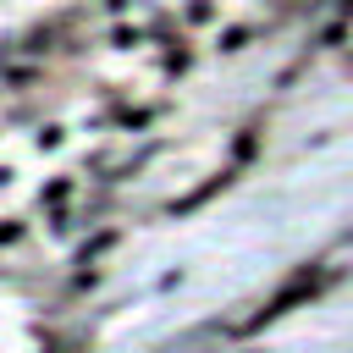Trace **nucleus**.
I'll use <instances>...</instances> for the list:
<instances>
[{"label":"nucleus","instance_id":"1","mask_svg":"<svg viewBox=\"0 0 353 353\" xmlns=\"http://www.w3.org/2000/svg\"><path fill=\"white\" fill-rule=\"evenodd\" d=\"M325 281H331V270H325V265H298V270H292V281H287V287H281V292H276V298H270V303H265L243 331H265L270 320H281V314H292L298 303L320 298V292H325Z\"/></svg>","mask_w":353,"mask_h":353},{"label":"nucleus","instance_id":"2","mask_svg":"<svg viewBox=\"0 0 353 353\" xmlns=\"http://www.w3.org/2000/svg\"><path fill=\"white\" fill-rule=\"evenodd\" d=\"M215 17H221V6L215 0H182V11H176V22L193 33V28H215Z\"/></svg>","mask_w":353,"mask_h":353},{"label":"nucleus","instance_id":"3","mask_svg":"<svg viewBox=\"0 0 353 353\" xmlns=\"http://www.w3.org/2000/svg\"><path fill=\"white\" fill-rule=\"evenodd\" d=\"M138 39H143V28H138V22H121V17H116V22L105 28V44H110V50H121V55H127V50H138Z\"/></svg>","mask_w":353,"mask_h":353},{"label":"nucleus","instance_id":"4","mask_svg":"<svg viewBox=\"0 0 353 353\" xmlns=\"http://www.w3.org/2000/svg\"><path fill=\"white\" fill-rule=\"evenodd\" d=\"M248 44H254V28H248V22H232V28H221V39H215L221 55H237V50H248Z\"/></svg>","mask_w":353,"mask_h":353},{"label":"nucleus","instance_id":"5","mask_svg":"<svg viewBox=\"0 0 353 353\" xmlns=\"http://www.w3.org/2000/svg\"><path fill=\"white\" fill-rule=\"evenodd\" d=\"M347 28H353V22H342V17H331V22L320 28V44H325V50H342V39H347Z\"/></svg>","mask_w":353,"mask_h":353},{"label":"nucleus","instance_id":"6","mask_svg":"<svg viewBox=\"0 0 353 353\" xmlns=\"http://www.w3.org/2000/svg\"><path fill=\"white\" fill-rule=\"evenodd\" d=\"M61 199H72V176H55V182H44V193H39V204H61Z\"/></svg>","mask_w":353,"mask_h":353},{"label":"nucleus","instance_id":"7","mask_svg":"<svg viewBox=\"0 0 353 353\" xmlns=\"http://www.w3.org/2000/svg\"><path fill=\"white\" fill-rule=\"evenodd\" d=\"M61 138H66V132H61L55 121H50V127H39V149H61Z\"/></svg>","mask_w":353,"mask_h":353},{"label":"nucleus","instance_id":"8","mask_svg":"<svg viewBox=\"0 0 353 353\" xmlns=\"http://www.w3.org/2000/svg\"><path fill=\"white\" fill-rule=\"evenodd\" d=\"M254 149H259V138H254V132H248V138H243V132H237V138H232V154H237V160H248V154H254Z\"/></svg>","mask_w":353,"mask_h":353},{"label":"nucleus","instance_id":"9","mask_svg":"<svg viewBox=\"0 0 353 353\" xmlns=\"http://www.w3.org/2000/svg\"><path fill=\"white\" fill-rule=\"evenodd\" d=\"M99 11H105V17H127V11H132V0H99Z\"/></svg>","mask_w":353,"mask_h":353},{"label":"nucleus","instance_id":"10","mask_svg":"<svg viewBox=\"0 0 353 353\" xmlns=\"http://www.w3.org/2000/svg\"><path fill=\"white\" fill-rule=\"evenodd\" d=\"M17 237H22V226L17 221H0V243H17Z\"/></svg>","mask_w":353,"mask_h":353}]
</instances>
